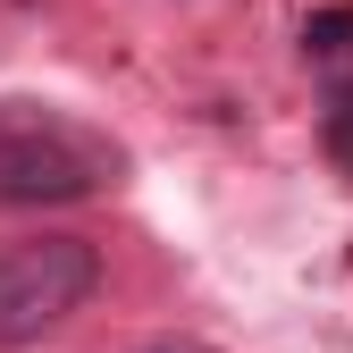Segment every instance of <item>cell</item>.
I'll return each mask as SVG.
<instances>
[{"label": "cell", "mask_w": 353, "mask_h": 353, "mask_svg": "<svg viewBox=\"0 0 353 353\" xmlns=\"http://www.w3.org/2000/svg\"><path fill=\"white\" fill-rule=\"evenodd\" d=\"M126 176V143L84 126L59 101H0V202L17 210H59V202H93Z\"/></svg>", "instance_id": "1"}, {"label": "cell", "mask_w": 353, "mask_h": 353, "mask_svg": "<svg viewBox=\"0 0 353 353\" xmlns=\"http://www.w3.org/2000/svg\"><path fill=\"white\" fill-rule=\"evenodd\" d=\"M101 294V244L68 228H34L0 244V353L42 345Z\"/></svg>", "instance_id": "2"}, {"label": "cell", "mask_w": 353, "mask_h": 353, "mask_svg": "<svg viewBox=\"0 0 353 353\" xmlns=\"http://www.w3.org/2000/svg\"><path fill=\"white\" fill-rule=\"evenodd\" d=\"M320 152L353 185V76H328V93H320Z\"/></svg>", "instance_id": "3"}, {"label": "cell", "mask_w": 353, "mask_h": 353, "mask_svg": "<svg viewBox=\"0 0 353 353\" xmlns=\"http://www.w3.org/2000/svg\"><path fill=\"white\" fill-rule=\"evenodd\" d=\"M303 51H312V59H345V51H353V0L303 17Z\"/></svg>", "instance_id": "4"}, {"label": "cell", "mask_w": 353, "mask_h": 353, "mask_svg": "<svg viewBox=\"0 0 353 353\" xmlns=\"http://www.w3.org/2000/svg\"><path fill=\"white\" fill-rule=\"evenodd\" d=\"M135 353H194V345H135Z\"/></svg>", "instance_id": "5"}]
</instances>
